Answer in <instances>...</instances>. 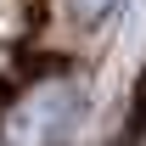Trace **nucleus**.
I'll return each instance as SVG.
<instances>
[{
    "mask_svg": "<svg viewBox=\"0 0 146 146\" xmlns=\"http://www.w3.org/2000/svg\"><path fill=\"white\" fill-rule=\"evenodd\" d=\"M79 107H84V96L73 79H45L34 90H23L6 118H0V141L6 146H62L79 124Z\"/></svg>",
    "mask_w": 146,
    "mask_h": 146,
    "instance_id": "1",
    "label": "nucleus"
},
{
    "mask_svg": "<svg viewBox=\"0 0 146 146\" xmlns=\"http://www.w3.org/2000/svg\"><path fill=\"white\" fill-rule=\"evenodd\" d=\"M68 6H73V17H79V23H101L118 0H68Z\"/></svg>",
    "mask_w": 146,
    "mask_h": 146,
    "instance_id": "2",
    "label": "nucleus"
},
{
    "mask_svg": "<svg viewBox=\"0 0 146 146\" xmlns=\"http://www.w3.org/2000/svg\"><path fill=\"white\" fill-rule=\"evenodd\" d=\"M135 112L146 118V73H141V84H135Z\"/></svg>",
    "mask_w": 146,
    "mask_h": 146,
    "instance_id": "3",
    "label": "nucleus"
}]
</instances>
